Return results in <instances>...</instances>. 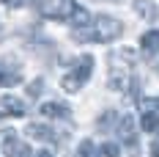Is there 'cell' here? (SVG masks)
<instances>
[{"label":"cell","mask_w":159,"mask_h":157,"mask_svg":"<svg viewBox=\"0 0 159 157\" xmlns=\"http://www.w3.org/2000/svg\"><path fill=\"white\" fill-rule=\"evenodd\" d=\"M121 33H124V22L121 19L102 14V17H96V19H91L88 28L74 31V39H80V42H85V39H91V42H112Z\"/></svg>","instance_id":"obj_1"},{"label":"cell","mask_w":159,"mask_h":157,"mask_svg":"<svg viewBox=\"0 0 159 157\" xmlns=\"http://www.w3.org/2000/svg\"><path fill=\"white\" fill-rule=\"evenodd\" d=\"M132 58H134L132 50H124V52H115V55H112V61H110V88L112 91H126Z\"/></svg>","instance_id":"obj_2"},{"label":"cell","mask_w":159,"mask_h":157,"mask_svg":"<svg viewBox=\"0 0 159 157\" xmlns=\"http://www.w3.org/2000/svg\"><path fill=\"white\" fill-rule=\"evenodd\" d=\"M91 72H93V58H91V55H82L80 63L74 66V72H69V75L63 77V83H61V86H63V91H69V94L80 91V88H82V83L91 77Z\"/></svg>","instance_id":"obj_3"},{"label":"cell","mask_w":159,"mask_h":157,"mask_svg":"<svg viewBox=\"0 0 159 157\" xmlns=\"http://www.w3.org/2000/svg\"><path fill=\"white\" fill-rule=\"evenodd\" d=\"M74 8H77L74 0H39V11L47 19H69Z\"/></svg>","instance_id":"obj_4"},{"label":"cell","mask_w":159,"mask_h":157,"mask_svg":"<svg viewBox=\"0 0 159 157\" xmlns=\"http://www.w3.org/2000/svg\"><path fill=\"white\" fill-rule=\"evenodd\" d=\"M25 146L16 141V132L14 130H6V132H0V155L3 157H19Z\"/></svg>","instance_id":"obj_5"},{"label":"cell","mask_w":159,"mask_h":157,"mask_svg":"<svg viewBox=\"0 0 159 157\" xmlns=\"http://www.w3.org/2000/svg\"><path fill=\"white\" fill-rule=\"evenodd\" d=\"M28 135L36 138V141H58V132L52 127H44V124H28Z\"/></svg>","instance_id":"obj_6"},{"label":"cell","mask_w":159,"mask_h":157,"mask_svg":"<svg viewBox=\"0 0 159 157\" xmlns=\"http://www.w3.org/2000/svg\"><path fill=\"white\" fill-rule=\"evenodd\" d=\"M41 116H47V119H69L71 113H69V108L61 105V102H44V105H41Z\"/></svg>","instance_id":"obj_7"},{"label":"cell","mask_w":159,"mask_h":157,"mask_svg":"<svg viewBox=\"0 0 159 157\" xmlns=\"http://www.w3.org/2000/svg\"><path fill=\"white\" fill-rule=\"evenodd\" d=\"M0 110L8 113V116H25V105H22L16 96H3V99H0Z\"/></svg>","instance_id":"obj_8"},{"label":"cell","mask_w":159,"mask_h":157,"mask_svg":"<svg viewBox=\"0 0 159 157\" xmlns=\"http://www.w3.org/2000/svg\"><path fill=\"white\" fill-rule=\"evenodd\" d=\"M134 11L140 17H145V19H157L159 17V8H157L154 0H137V3H134Z\"/></svg>","instance_id":"obj_9"},{"label":"cell","mask_w":159,"mask_h":157,"mask_svg":"<svg viewBox=\"0 0 159 157\" xmlns=\"http://www.w3.org/2000/svg\"><path fill=\"white\" fill-rule=\"evenodd\" d=\"M91 19H93V17L88 14V11H85V8H74V11H71V17H69V22H71V28H77V31H82V28H88V25H91Z\"/></svg>","instance_id":"obj_10"},{"label":"cell","mask_w":159,"mask_h":157,"mask_svg":"<svg viewBox=\"0 0 159 157\" xmlns=\"http://www.w3.org/2000/svg\"><path fill=\"white\" fill-rule=\"evenodd\" d=\"M118 132H121V138H126L129 146L134 149V119H132V116H124V119H121V127H118Z\"/></svg>","instance_id":"obj_11"},{"label":"cell","mask_w":159,"mask_h":157,"mask_svg":"<svg viewBox=\"0 0 159 157\" xmlns=\"http://www.w3.org/2000/svg\"><path fill=\"white\" fill-rule=\"evenodd\" d=\"M140 47L145 52H159V31H148L143 33V39H140Z\"/></svg>","instance_id":"obj_12"},{"label":"cell","mask_w":159,"mask_h":157,"mask_svg":"<svg viewBox=\"0 0 159 157\" xmlns=\"http://www.w3.org/2000/svg\"><path fill=\"white\" fill-rule=\"evenodd\" d=\"M140 130H145V132H157V130H159V116H157V113H143Z\"/></svg>","instance_id":"obj_13"},{"label":"cell","mask_w":159,"mask_h":157,"mask_svg":"<svg viewBox=\"0 0 159 157\" xmlns=\"http://www.w3.org/2000/svg\"><path fill=\"white\" fill-rule=\"evenodd\" d=\"M74 157H99V152H96V146H93L91 141H82V143L77 146Z\"/></svg>","instance_id":"obj_14"},{"label":"cell","mask_w":159,"mask_h":157,"mask_svg":"<svg viewBox=\"0 0 159 157\" xmlns=\"http://www.w3.org/2000/svg\"><path fill=\"white\" fill-rule=\"evenodd\" d=\"M19 83V72H8L6 66H0V86H16Z\"/></svg>","instance_id":"obj_15"},{"label":"cell","mask_w":159,"mask_h":157,"mask_svg":"<svg viewBox=\"0 0 159 157\" xmlns=\"http://www.w3.org/2000/svg\"><path fill=\"white\" fill-rule=\"evenodd\" d=\"M102 155L104 157H118V146L115 143H102Z\"/></svg>","instance_id":"obj_16"},{"label":"cell","mask_w":159,"mask_h":157,"mask_svg":"<svg viewBox=\"0 0 159 157\" xmlns=\"http://www.w3.org/2000/svg\"><path fill=\"white\" fill-rule=\"evenodd\" d=\"M0 3H3V6H8V8H19L25 0H0Z\"/></svg>","instance_id":"obj_17"},{"label":"cell","mask_w":159,"mask_h":157,"mask_svg":"<svg viewBox=\"0 0 159 157\" xmlns=\"http://www.w3.org/2000/svg\"><path fill=\"white\" fill-rule=\"evenodd\" d=\"M28 91H30V94L36 96V94H39V91H41V80H36V83H33V86H30V88H28Z\"/></svg>","instance_id":"obj_18"},{"label":"cell","mask_w":159,"mask_h":157,"mask_svg":"<svg viewBox=\"0 0 159 157\" xmlns=\"http://www.w3.org/2000/svg\"><path fill=\"white\" fill-rule=\"evenodd\" d=\"M151 157H159V143H154V146H151Z\"/></svg>","instance_id":"obj_19"},{"label":"cell","mask_w":159,"mask_h":157,"mask_svg":"<svg viewBox=\"0 0 159 157\" xmlns=\"http://www.w3.org/2000/svg\"><path fill=\"white\" fill-rule=\"evenodd\" d=\"M36 157H52V155H49L47 149H44V152H39V155H36Z\"/></svg>","instance_id":"obj_20"},{"label":"cell","mask_w":159,"mask_h":157,"mask_svg":"<svg viewBox=\"0 0 159 157\" xmlns=\"http://www.w3.org/2000/svg\"><path fill=\"white\" fill-rule=\"evenodd\" d=\"M151 102H157V108H159V99H151Z\"/></svg>","instance_id":"obj_21"},{"label":"cell","mask_w":159,"mask_h":157,"mask_svg":"<svg viewBox=\"0 0 159 157\" xmlns=\"http://www.w3.org/2000/svg\"><path fill=\"white\" fill-rule=\"evenodd\" d=\"M0 39H3V28H0Z\"/></svg>","instance_id":"obj_22"}]
</instances>
